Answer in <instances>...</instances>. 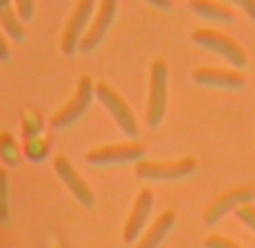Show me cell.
I'll return each mask as SVG.
<instances>
[{
  "label": "cell",
  "instance_id": "cell-1",
  "mask_svg": "<svg viewBox=\"0 0 255 248\" xmlns=\"http://www.w3.org/2000/svg\"><path fill=\"white\" fill-rule=\"evenodd\" d=\"M167 93H169V68L165 59H154L149 66V93H147V109L144 122L149 129H156L167 113Z\"/></svg>",
  "mask_w": 255,
  "mask_h": 248
},
{
  "label": "cell",
  "instance_id": "cell-2",
  "mask_svg": "<svg viewBox=\"0 0 255 248\" xmlns=\"http://www.w3.org/2000/svg\"><path fill=\"white\" fill-rule=\"evenodd\" d=\"M135 176L140 181L151 183H174L181 178H188L197 172V160L192 156L174 158V160H154V158H142L133 167Z\"/></svg>",
  "mask_w": 255,
  "mask_h": 248
},
{
  "label": "cell",
  "instance_id": "cell-3",
  "mask_svg": "<svg viewBox=\"0 0 255 248\" xmlns=\"http://www.w3.org/2000/svg\"><path fill=\"white\" fill-rule=\"evenodd\" d=\"M95 97L102 102V106L106 109V113L113 118L116 126L131 140H138L140 126H138V118L131 111L129 102L106 81H95Z\"/></svg>",
  "mask_w": 255,
  "mask_h": 248
},
{
  "label": "cell",
  "instance_id": "cell-4",
  "mask_svg": "<svg viewBox=\"0 0 255 248\" xmlns=\"http://www.w3.org/2000/svg\"><path fill=\"white\" fill-rule=\"evenodd\" d=\"M192 43L199 45V48H203V50L217 52L219 57L226 59L235 70H244V68L249 66V54H246V50L237 43L235 38H231L224 32H217V29H210V27L194 29Z\"/></svg>",
  "mask_w": 255,
  "mask_h": 248
},
{
  "label": "cell",
  "instance_id": "cell-5",
  "mask_svg": "<svg viewBox=\"0 0 255 248\" xmlns=\"http://www.w3.org/2000/svg\"><path fill=\"white\" fill-rule=\"evenodd\" d=\"M93 97H95V81L88 75H82L77 81V88L72 93V97L50 118V129L63 131V129H68V126H72V124L91 109Z\"/></svg>",
  "mask_w": 255,
  "mask_h": 248
},
{
  "label": "cell",
  "instance_id": "cell-6",
  "mask_svg": "<svg viewBox=\"0 0 255 248\" xmlns=\"http://www.w3.org/2000/svg\"><path fill=\"white\" fill-rule=\"evenodd\" d=\"M144 144L140 140H127V142L97 144L86 151V162L93 167H109V165H127L138 162L144 158Z\"/></svg>",
  "mask_w": 255,
  "mask_h": 248
},
{
  "label": "cell",
  "instance_id": "cell-7",
  "mask_svg": "<svg viewBox=\"0 0 255 248\" xmlns=\"http://www.w3.org/2000/svg\"><path fill=\"white\" fill-rule=\"evenodd\" d=\"M97 5L93 0H79L77 5L72 7L70 16H68L66 25H63L61 32V41H59V48L66 57H72V54L79 52V45H82V38L86 34L88 25H91L93 16H95Z\"/></svg>",
  "mask_w": 255,
  "mask_h": 248
},
{
  "label": "cell",
  "instance_id": "cell-8",
  "mask_svg": "<svg viewBox=\"0 0 255 248\" xmlns=\"http://www.w3.org/2000/svg\"><path fill=\"white\" fill-rule=\"evenodd\" d=\"M255 199V187L251 185H235L231 190L222 192V194H217L210 203L206 205V210H203V224L212 226L217 221H222L228 212H237V208L246 203H253Z\"/></svg>",
  "mask_w": 255,
  "mask_h": 248
},
{
  "label": "cell",
  "instance_id": "cell-9",
  "mask_svg": "<svg viewBox=\"0 0 255 248\" xmlns=\"http://www.w3.org/2000/svg\"><path fill=\"white\" fill-rule=\"evenodd\" d=\"M151 210H154V192H151V187H142L138 192V196H135L133 205H131V212L127 215L125 228H122V242L135 246V242L147 230Z\"/></svg>",
  "mask_w": 255,
  "mask_h": 248
},
{
  "label": "cell",
  "instance_id": "cell-10",
  "mask_svg": "<svg viewBox=\"0 0 255 248\" xmlns=\"http://www.w3.org/2000/svg\"><path fill=\"white\" fill-rule=\"evenodd\" d=\"M52 167H54V174L59 176V181L72 194V199H77V203L84 205V208H95V194H93L91 185L84 181V176L75 169V165L63 153L52 158Z\"/></svg>",
  "mask_w": 255,
  "mask_h": 248
},
{
  "label": "cell",
  "instance_id": "cell-11",
  "mask_svg": "<svg viewBox=\"0 0 255 248\" xmlns=\"http://www.w3.org/2000/svg\"><path fill=\"white\" fill-rule=\"evenodd\" d=\"M116 14H118V2L116 0H102L100 5H97L95 16H93L86 34H84V38H82L79 52L91 54L93 50L104 41L106 34H109V29H111V25H113V20H116Z\"/></svg>",
  "mask_w": 255,
  "mask_h": 248
},
{
  "label": "cell",
  "instance_id": "cell-12",
  "mask_svg": "<svg viewBox=\"0 0 255 248\" xmlns=\"http://www.w3.org/2000/svg\"><path fill=\"white\" fill-rule=\"evenodd\" d=\"M192 81L206 88H224V91H242L246 88V77L235 68L199 66L192 70Z\"/></svg>",
  "mask_w": 255,
  "mask_h": 248
},
{
  "label": "cell",
  "instance_id": "cell-13",
  "mask_svg": "<svg viewBox=\"0 0 255 248\" xmlns=\"http://www.w3.org/2000/svg\"><path fill=\"white\" fill-rule=\"evenodd\" d=\"M174 226H176V210L167 208V210H163L147 226V230H144L142 237L135 242L133 248H158L160 244L167 239V235L174 230Z\"/></svg>",
  "mask_w": 255,
  "mask_h": 248
},
{
  "label": "cell",
  "instance_id": "cell-14",
  "mask_svg": "<svg viewBox=\"0 0 255 248\" xmlns=\"http://www.w3.org/2000/svg\"><path fill=\"white\" fill-rule=\"evenodd\" d=\"M190 9L206 20H217V23H224V25L235 23V9L228 2H219V0H190Z\"/></svg>",
  "mask_w": 255,
  "mask_h": 248
},
{
  "label": "cell",
  "instance_id": "cell-15",
  "mask_svg": "<svg viewBox=\"0 0 255 248\" xmlns=\"http://www.w3.org/2000/svg\"><path fill=\"white\" fill-rule=\"evenodd\" d=\"M0 29L5 32V36H9L16 43H23L25 41V25L18 18L14 9V2H7V0H0Z\"/></svg>",
  "mask_w": 255,
  "mask_h": 248
},
{
  "label": "cell",
  "instance_id": "cell-16",
  "mask_svg": "<svg viewBox=\"0 0 255 248\" xmlns=\"http://www.w3.org/2000/svg\"><path fill=\"white\" fill-rule=\"evenodd\" d=\"M20 133L23 140H32L45 135V120L36 109H25L20 115Z\"/></svg>",
  "mask_w": 255,
  "mask_h": 248
},
{
  "label": "cell",
  "instance_id": "cell-17",
  "mask_svg": "<svg viewBox=\"0 0 255 248\" xmlns=\"http://www.w3.org/2000/svg\"><path fill=\"white\" fill-rule=\"evenodd\" d=\"M20 158H23V147L16 142L9 131H0V160L7 167H18Z\"/></svg>",
  "mask_w": 255,
  "mask_h": 248
},
{
  "label": "cell",
  "instance_id": "cell-18",
  "mask_svg": "<svg viewBox=\"0 0 255 248\" xmlns=\"http://www.w3.org/2000/svg\"><path fill=\"white\" fill-rule=\"evenodd\" d=\"M20 147H23V156L27 158V160H34V162H39V160H43V158L50 156V138L48 135L23 140Z\"/></svg>",
  "mask_w": 255,
  "mask_h": 248
},
{
  "label": "cell",
  "instance_id": "cell-19",
  "mask_svg": "<svg viewBox=\"0 0 255 248\" xmlns=\"http://www.w3.org/2000/svg\"><path fill=\"white\" fill-rule=\"evenodd\" d=\"M7 221H9V176L5 167H0V224Z\"/></svg>",
  "mask_w": 255,
  "mask_h": 248
},
{
  "label": "cell",
  "instance_id": "cell-20",
  "mask_svg": "<svg viewBox=\"0 0 255 248\" xmlns=\"http://www.w3.org/2000/svg\"><path fill=\"white\" fill-rule=\"evenodd\" d=\"M235 215H237V219H240L249 230H253V235H255V205L253 203L242 205V208H237Z\"/></svg>",
  "mask_w": 255,
  "mask_h": 248
},
{
  "label": "cell",
  "instance_id": "cell-21",
  "mask_svg": "<svg viewBox=\"0 0 255 248\" xmlns=\"http://www.w3.org/2000/svg\"><path fill=\"white\" fill-rule=\"evenodd\" d=\"M14 9L23 23H29L34 18V14H36V5H34L32 0H18V2H14Z\"/></svg>",
  "mask_w": 255,
  "mask_h": 248
},
{
  "label": "cell",
  "instance_id": "cell-22",
  "mask_svg": "<svg viewBox=\"0 0 255 248\" xmlns=\"http://www.w3.org/2000/svg\"><path fill=\"white\" fill-rule=\"evenodd\" d=\"M203 246L206 248H242L240 244H235L233 239L224 237V235H208L203 239Z\"/></svg>",
  "mask_w": 255,
  "mask_h": 248
},
{
  "label": "cell",
  "instance_id": "cell-23",
  "mask_svg": "<svg viewBox=\"0 0 255 248\" xmlns=\"http://www.w3.org/2000/svg\"><path fill=\"white\" fill-rule=\"evenodd\" d=\"M235 7L244 9L246 16H249V18L255 23V0H235V2H233V9H235Z\"/></svg>",
  "mask_w": 255,
  "mask_h": 248
},
{
  "label": "cell",
  "instance_id": "cell-24",
  "mask_svg": "<svg viewBox=\"0 0 255 248\" xmlns=\"http://www.w3.org/2000/svg\"><path fill=\"white\" fill-rule=\"evenodd\" d=\"M11 59V50H9V41H7V36H5V32L0 29V61L5 63V61H9Z\"/></svg>",
  "mask_w": 255,
  "mask_h": 248
},
{
  "label": "cell",
  "instance_id": "cell-25",
  "mask_svg": "<svg viewBox=\"0 0 255 248\" xmlns=\"http://www.w3.org/2000/svg\"><path fill=\"white\" fill-rule=\"evenodd\" d=\"M147 5L156 7V9H172V2H167V0H163V2H158V0H147Z\"/></svg>",
  "mask_w": 255,
  "mask_h": 248
},
{
  "label": "cell",
  "instance_id": "cell-26",
  "mask_svg": "<svg viewBox=\"0 0 255 248\" xmlns=\"http://www.w3.org/2000/svg\"><path fill=\"white\" fill-rule=\"evenodd\" d=\"M50 244H52V248H63L61 239H59V237H54V235H52V237H50Z\"/></svg>",
  "mask_w": 255,
  "mask_h": 248
}]
</instances>
